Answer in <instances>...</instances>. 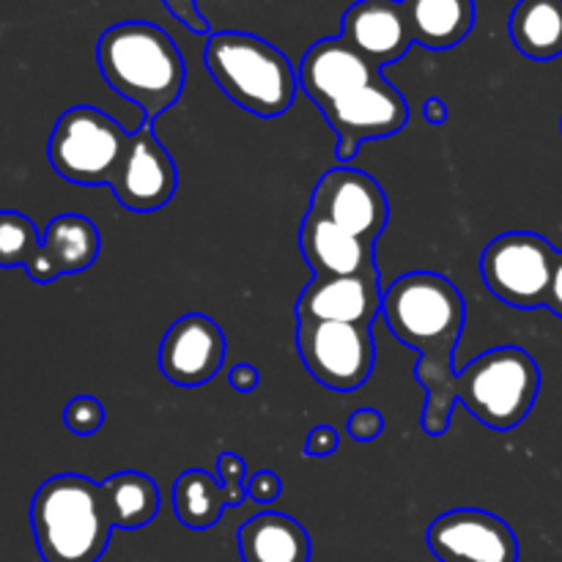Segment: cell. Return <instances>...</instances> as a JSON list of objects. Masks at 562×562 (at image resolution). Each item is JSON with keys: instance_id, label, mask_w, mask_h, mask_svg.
Segmentation results:
<instances>
[{"instance_id": "6", "label": "cell", "mask_w": 562, "mask_h": 562, "mask_svg": "<svg viewBox=\"0 0 562 562\" xmlns=\"http://www.w3.org/2000/svg\"><path fill=\"white\" fill-rule=\"evenodd\" d=\"M130 132L113 115L91 104H77L55 121L47 157L55 173L71 184L110 187Z\"/></svg>"}, {"instance_id": "4", "label": "cell", "mask_w": 562, "mask_h": 562, "mask_svg": "<svg viewBox=\"0 0 562 562\" xmlns=\"http://www.w3.org/2000/svg\"><path fill=\"white\" fill-rule=\"evenodd\" d=\"M382 316L390 333L417 355L456 351L467 322V302L445 274L406 272L384 291Z\"/></svg>"}, {"instance_id": "33", "label": "cell", "mask_w": 562, "mask_h": 562, "mask_svg": "<svg viewBox=\"0 0 562 562\" xmlns=\"http://www.w3.org/2000/svg\"><path fill=\"white\" fill-rule=\"evenodd\" d=\"M547 307L554 313V316L562 318V250L558 252V261H554V274L547 294Z\"/></svg>"}, {"instance_id": "15", "label": "cell", "mask_w": 562, "mask_h": 562, "mask_svg": "<svg viewBox=\"0 0 562 562\" xmlns=\"http://www.w3.org/2000/svg\"><path fill=\"white\" fill-rule=\"evenodd\" d=\"M379 274L355 278H313L296 300V322H338L373 327L382 313Z\"/></svg>"}, {"instance_id": "3", "label": "cell", "mask_w": 562, "mask_h": 562, "mask_svg": "<svg viewBox=\"0 0 562 562\" xmlns=\"http://www.w3.org/2000/svg\"><path fill=\"white\" fill-rule=\"evenodd\" d=\"M203 60L220 91L261 119L289 113L300 91V71L274 44L256 33H212Z\"/></svg>"}, {"instance_id": "35", "label": "cell", "mask_w": 562, "mask_h": 562, "mask_svg": "<svg viewBox=\"0 0 562 562\" xmlns=\"http://www.w3.org/2000/svg\"><path fill=\"white\" fill-rule=\"evenodd\" d=\"M560 126H562V124H560Z\"/></svg>"}, {"instance_id": "5", "label": "cell", "mask_w": 562, "mask_h": 562, "mask_svg": "<svg viewBox=\"0 0 562 562\" xmlns=\"http://www.w3.org/2000/svg\"><path fill=\"white\" fill-rule=\"evenodd\" d=\"M541 390V368L519 346H497L459 373V401L475 420L494 431H510L527 420Z\"/></svg>"}, {"instance_id": "1", "label": "cell", "mask_w": 562, "mask_h": 562, "mask_svg": "<svg viewBox=\"0 0 562 562\" xmlns=\"http://www.w3.org/2000/svg\"><path fill=\"white\" fill-rule=\"evenodd\" d=\"M99 71L104 82L154 119L179 102L187 82V66L179 47L162 27L151 22H119L99 36Z\"/></svg>"}, {"instance_id": "20", "label": "cell", "mask_w": 562, "mask_h": 562, "mask_svg": "<svg viewBox=\"0 0 562 562\" xmlns=\"http://www.w3.org/2000/svg\"><path fill=\"white\" fill-rule=\"evenodd\" d=\"M412 42L426 49H450L470 36L475 0H401Z\"/></svg>"}, {"instance_id": "19", "label": "cell", "mask_w": 562, "mask_h": 562, "mask_svg": "<svg viewBox=\"0 0 562 562\" xmlns=\"http://www.w3.org/2000/svg\"><path fill=\"white\" fill-rule=\"evenodd\" d=\"M241 562H311L313 547L305 527L278 510L252 516L236 532Z\"/></svg>"}, {"instance_id": "21", "label": "cell", "mask_w": 562, "mask_h": 562, "mask_svg": "<svg viewBox=\"0 0 562 562\" xmlns=\"http://www.w3.org/2000/svg\"><path fill=\"white\" fill-rule=\"evenodd\" d=\"M99 486H102L104 508H108L115 530H140V527L151 525L157 519L162 499H159V488L154 477L126 470L115 472Z\"/></svg>"}, {"instance_id": "22", "label": "cell", "mask_w": 562, "mask_h": 562, "mask_svg": "<svg viewBox=\"0 0 562 562\" xmlns=\"http://www.w3.org/2000/svg\"><path fill=\"white\" fill-rule=\"evenodd\" d=\"M510 38L532 60L562 55V0H519L510 14Z\"/></svg>"}, {"instance_id": "28", "label": "cell", "mask_w": 562, "mask_h": 562, "mask_svg": "<svg viewBox=\"0 0 562 562\" xmlns=\"http://www.w3.org/2000/svg\"><path fill=\"white\" fill-rule=\"evenodd\" d=\"M349 437L357 439V442H376L384 431V417L379 409H371V406H362L355 415L349 417Z\"/></svg>"}, {"instance_id": "27", "label": "cell", "mask_w": 562, "mask_h": 562, "mask_svg": "<svg viewBox=\"0 0 562 562\" xmlns=\"http://www.w3.org/2000/svg\"><path fill=\"white\" fill-rule=\"evenodd\" d=\"M217 475L220 483H223L225 497H228V508H239L247 499V481H250L245 459L239 453L225 450V453L217 456Z\"/></svg>"}, {"instance_id": "16", "label": "cell", "mask_w": 562, "mask_h": 562, "mask_svg": "<svg viewBox=\"0 0 562 562\" xmlns=\"http://www.w3.org/2000/svg\"><path fill=\"white\" fill-rule=\"evenodd\" d=\"M300 250L316 278H355L379 274L376 245L349 234L340 225L307 212L300 228Z\"/></svg>"}, {"instance_id": "25", "label": "cell", "mask_w": 562, "mask_h": 562, "mask_svg": "<svg viewBox=\"0 0 562 562\" xmlns=\"http://www.w3.org/2000/svg\"><path fill=\"white\" fill-rule=\"evenodd\" d=\"M42 250V236L31 217L20 212H0V267L27 269Z\"/></svg>"}, {"instance_id": "34", "label": "cell", "mask_w": 562, "mask_h": 562, "mask_svg": "<svg viewBox=\"0 0 562 562\" xmlns=\"http://www.w3.org/2000/svg\"><path fill=\"white\" fill-rule=\"evenodd\" d=\"M423 115H426V121L431 126H442L445 121H448V104H445V99L439 97L426 99V104H423Z\"/></svg>"}, {"instance_id": "24", "label": "cell", "mask_w": 562, "mask_h": 562, "mask_svg": "<svg viewBox=\"0 0 562 562\" xmlns=\"http://www.w3.org/2000/svg\"><path fill=\"white\" fill-rule=\"evenodd\" d=\"M173 510L187 530H209L228 510L223 483L206 470H187L173 483Z\"/></svg>"}, {"instance_id": "9", "label": "cell", "mask_w": 562, "mask_h": 562, "mask_svg": "<svg viewBox=\"0 0 562 562\" xmlns=\"http://www.w3.org/2000/svg\"><path fill=\"white\" fill-rule=\"evenodd\" d=\"M322 115L338 135V159L349 162L360 143L398 135L409 121V104L398 88L376 77L329 102Z\"/></svg>"}, {"instance_id": "23", "label": "cell", "mask_w": 562, "mask_h": 562, "mask_svg": "<svg viewBox=\"0 0 562 562\" xmlns=\"http://www.w3.org/2000/svg\"><path fill=\"white\" fill-rule=\"evenodd\" d=\"M456 351L439 355H420L415 368L417 382L426 387V409H423V428L428 437H442L450 426V415L459 401V373L453 371Z\"/></svg>"}, {"instance_id": "17", "label": "cell", "mask_w": 562, "mask_h": 562, "mask_svg": "<svg viewBox=\"0 0 562 562\" xmlns=\"http://www.w3.org/2000/svg\"><path fill=\"white\" fill-rule=\"evenodd\" d=\"M376 77H382V69L368 64L340 36L313 44L300 64V88L316 102L318 110Z\"/></svg>"}, {"instance_id": "10", "label": "cell", "mask_w": 562, "mask_h": 562, "mask_svg": "<svg viewBox=\"0 0 562 562\" xmlns=\"http://www.w3.org/2000/svg\"><path fill=\"white\" fill-rule=\"evenodd\" d=\"M110 190L121 206L137 214L157 212L173 201L179 190V168L157 140L148 121H143L140 130L130 135Z\"/></svg>"}, {"instance_id": "14", "label": "cell", "mask_w": 562, "mask_h": 562, "mask_svg": "<svg viewBox=\"0 0 562 562\" xmlns=\"http://www.w3.org/2000/svg\"><path fill=\"white\" fill-rule=\"evenodd\" d=\"M340 38L376 69L401 60L415 44L401 0H357L346 9Z\"/></svg>"}, {"instance_id": "11", "label": "cell", "mask_w": 562, "mask_h": 562, "mask_svg": "<svg viewBox=\"0 0 562 562\" xmlns=\"http://www.w3.org/2000/svg\"><path fill=\"white\" fill-rule=\"evenodd\" d=\"M307 212L376 245L390 220V203L373 176L340 165L318 179Z\"/></svg>"}, {"instance_id": "18", "label": "cell", "mask_w": 562, "mask_h": 562, "mask_svg": "<svg viewBox=\"0 0 562 562\" xmlns=\"http://www.w3.org/2000/svg\"><path fill=\"white\" fill-rule=\"evenodd\" d=\"M99 250L102 239L91 220L82 214H58L49 220L42 236V250L25 272L33 283L47 285L60 274H75L91 267L99 258Z\"/></svg>"}, {"instance_id": "31", "label": "cell", "mask_w": 562, "mask_h": 562, "mask_svg": "<svg viewBox=\"0 0 562 562\" xmlns=\"http://www.w3.org/2000/svg\"><path fill=\"white\" fill-rule=\"evenodd\" d=\"M338 442H340V437L333 426H316L311 431V437H307L305 453L307 456H333L335 450H338Z\"/></svg>"}, {"instance_id": "32", "label": "cell", "mask_w": 562, "mask_h": 562, "mask_svg": "<svg viewBox=\"0 0 562 562\" xmlns=\"http://www.w3.org/2000/svg\"><path fill=\"white\" fill-rule=\"evenodd\" d=\"M228 382L236 393H252L258 387V382H261V376H258V371L250 362H236L228 373Z\"/></svg>"}, {"instance_id": "2", "label": "cell", "mask_w": 562, "mask_h": 562, "mask_svg": "<svg viewBox=\"0 0 562 562\" xmlns=\"http://www.w3.org/2000/svg\"><path fill=\"white\" fill-rule=\"evenodd\" d=\"M31 527L44 562H99L115 530L102 486L75 472L49 477L36 488Z\"/></svg>"}, {"instance_id": "30", "label": "cell", "mask_w": 562, "mask_h": 562, "mask_svg": "<svg viewBox=\"0 0 562 562\" xmlns=\"http://www.w3.org/2000/svg\"><path fill=\"white\" fill-rule=\"evenodd\" d=\"M162 3L190 33H198V36L212 33V25H209V20L198 9V0H162Z\"/></svg>"}, {"instance_id": "26", "label": "cell", "mask_w": 562, "mask_h": 562, "mask_svg": "<svg viewBox=\"0 0 562 562\" xmlns=\"http://www.w3.org/2000/svg\"><path fill=\"white\" fill-rule=\"evenodd\" d=\"M64 423L77 437H91V434H97L104 426L102 401L93 398V395H77V398L66 404Z\"/></svg>"}, {"instance_id": "13", "label": "cell", "mask_w": 562, "mask_h": 562, "mask_svg": "<svg viewBox=\"0 0 562 562\" xmlns=\"http://www.w3.org/2000/svg\"><path fill=\"white\" fill-rule=\"evenodd\" d=\"M225 335L206 313H187L173 322L159 344V368L179 387H201L212 382L225 362Z\"/></svg>"}, {"instance_id": "7", "label": "cell", "mask_w": 562, "mask_h": 562, "mask_svg": "<svg viewBox=\"0 0 562 562\" xmlns=\"http://www.w3.org/2000/svg\"><path fill=\"white\" fill-rule=\"evenodd\" d=\"M558 252L552 241L532 231H510L497 236L481 256L486 289L516 311L547 307Z\"/></svg>"}, {"instance_id": "8", "label": "cell", "mask_w": 562, "mask_h": 562, "mask_svg": "<svg viewBox=\"0 0 562 562\" xmlns=\"http://www.w3.org/2000/svg\"><path fill=\"white\" fill-rule=\"evenodd\" d=\"M302 362L324 387L351 393L371 379L376 366L373 327L338 322H302L296 327Z\"/></svg>"}, {"instance_id": "12", "label": "cell", "mask_w": 562, "mask_h": 562, "mask_svg": "<svg viewBox=\"0 0 562 562\" xmlns=\"http://www.w3.org/2000/svg\"><path fill=\"white\" fill-rule=\"evenodd\" d=\"M426 541L439 562H519V538L508 521L481 508L437 516Z\"/></svg>"}, {"instance_id": "29", "label": "cell", "mask_w": 562, "mask_h": 562, "mask_svg": "<svg viewBox=\"0 0 562 562\" xmlns=\"http://www.w3.org/2000/svg\"><path fill=\"white\" fill-rule=\"evenodd\" d=\"M280 494H283V481H280L278 472L261 470L247 481V499H252V503L272 505L278 503Z\"/></svg>"}]
</instances>
